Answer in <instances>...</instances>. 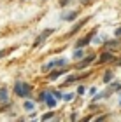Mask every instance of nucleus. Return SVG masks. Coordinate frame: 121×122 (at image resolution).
Here are the masks:
<instances>
[{"label":"nucleus","instance_id":"obj_1","mask_svg":"<svg viewBox=\"0 0 121 122\" xmlns=\"http://www.w3.org/2000/svg\"><path fill=\"white\" fill-rule=\"evenodd\" d=\"M30 91H32V87H30L28 84H25V82H16V86H14V92L18 94V96L26 98V96L30 94Z\"/></svg>","mask_w":121,"mask_h":122},{"label":"nucleus","instance_id":"obj_2","mask_svg":"<svg viewBox=\"0 0 121 122\" xmlns=\"http://www.w3.org/2000/svg\"><path fill=\"white\" fill-rule=\"evenodd\" d=\"M95 33H97V30H91V31L88 33L84 38H82V40H79V42H77V47H84V46H88V44H90V40H91L93 37H95Z\"/></svg>","mask_w":121,"mask_h":122},{"label":"nucleus","instance_id":"obj_3","mask_svg":"<svg viewBox=\"0 0 121 122\" xmlns=\"http://www.w3.org/2000/svg\"><path fill=\"white\" fill-rule=\"evenodd\" d=\"M63 65H67V59H54V61H51L49 65L44 66V71H47L49 68H53V66H63Z\"/></svg>","mask_w":121,"mask_h":122},{"label":"nucleus","instance_id":"obj_4","mask_svg":"<svg viewBox=\"0 0 121 122\" xmlns=\"http://www.w3.org/2000/svg\"><path fill=\"white\" fill-rule=\"evenodd\" d=\"M51 33H53V30H51V28L44 30V31L40 33V37H39V38H37V40H35V44H34V46L37 47V46H39V44H42V42H44V38H46V37H49V35H51Z\"/></svg>","mask_w":121,"mask_h":122},{"label":"nucleus","instance_id":"obj_5","mask_svg":"<svg viewBox=\"0 0 121 122\" xmlns=\"http://www.w3.org/2000/svg\"><path fill=\"white\" fill-rule=\"evenodd\" d=\"M112 59H114V54L109 51V52H104L100 56V63H107V61H112Z\"/></svg>","mask_w":121,"mask_h":122},{"label":"nucleus","instance_id":"obj_6","mask_svg":"<svg viewBox=\"0 0 121 122\" xmlns=\"http://www.w3.org/2000/svg\"><path fill=\"white\" fill-rule=\"evenodd\" d=\"M88 19H90V18H84V19H82V21H79V23H77V25H75V26H74V28H72V30H70V33H69V35H74V33H75V31H77V30L81 28V26H82V25H84V23H88Z\"/></svg>","mask_w":121,"mask_h":122},{"label":"nucleus","instance_id":"obj_7","mask_svg":"<svg viewBox=\"0 0 121 122\" xmlns=\"http://www.w3.org/2000/svg\"><path fill=\"white\" fill-rule=\"evenodd\" d=\"M93 59H95V54H93V56H90V58H86V59H82V61H81V65H79V68H84V66H88Z\"/></svg>","mask_w":121,"mask_h":122},{"label":"nucleus","instance_id":"obj_8","mask_svg":"<svg viewBox=\"0 0 121 122\" xmlns=\"http://www.w3.org/2000/svg\"><path fill=\"white\" fill-rule=\"evenodd\" d=\"M0 101H7V89H0Z\"/></svg>","mask_w":121,"mask_h":122},{"label":"nucleus","instance_id":"obj_9","mask_svg":"<svg viewBox=\"0 0 121 122\" xmlns=\"http://www.w3.org/2000/svg\"><path fill=\"white\" fill-rule=\"evenodd\" d=\"M119 46H121V42H107L105 44V47H109V49H116Z\"/></svg>","mask_w":121,"mask_h":122},{"label":"nucleus","instance_id":"obj_10","mask_svg":"<svg viewBox=\"0 0 121 122\" xmlns=\"http://www.w3.org/2000/svg\"><path fill=\"white\" fill-rule=\"evenodd\" d=\"M62 73H63V70H62V71H53V73L49 75V79H51V80H56V79H58V77L62 75Z\"/></svg>","mask_w":121,"mask_h":122},{"label":"nucleus","instance_id":"obj_11","mask_svg":"<svg viewBox=\"0 0 121 122\" xmlns=\"http://www.w3.org/2000/svg\"><path fill=\"white\" fill-rule=\"evenodd\" d=\"M77 79H79L77 75H70V77H67V80H65V84H72V82H74V80H77Z\"/></svg>","mask_w":121,"mask_h":122},{"label":"nucleus","instance_id":"obj_12","mask_svg":"<svg viewBox=\"0 0 121 122\" xmlns=\"http://www.w3.org/2000/svg\"><path fill=\"white\" fill-rule=\"evenodd\" d=\"M46 103L49 105V107H54V105H56V99H54V98H49V96H47V98H46Z\"/></svg>","mask_w":121,"mask_h":122},{"label":"nucleus","instance_id":"obj_13","mask_svg":"<svg viewBox=\"0 0 121 122\" xmlns=\"http://www.w3.org/2000/svg\"><path fill=\"white\" fill-rule=\"evenodd\" d=\"M62 98L65 99V101H72V99H74V94H72V92H69V94H63Z\"/></svg>","mask_w":121,"mask_h":122},{"label":"nucleus","instance_id":"obj_14","mask_svg":"<svg viewBox=\"0 0 121 122\" xmlns=\"http://www.w3.org/2000/svg\"><path fill=\"white\" fill-rule=\"evenodd\" d=\"M25 110H34V103H32V101H26V103H25Z\"/></svg>","mask_w":121,"mask_h":122},{"label":"nucleus","instance_id":"obj_15","mask_svg":"<svg viewBox=\"0 0 121 122\" xmlns=\"http://www.w3.org/2000/svg\"><path fill=\"white\" fill-rule=\"evenodd\" d=\"M82 56H84V54H82V51H75V54H74V58H75V59H81Z\"/></svg>","mask_w":121,"mask_h":122},{"label":"nucleus","instance_id":"obj_16","mask_svg":"<svg viewBox=\"0 0 121 122\" xmlns=\"http://www.w3.org/2000/svg\"><path fill=\"white\" fill-rule=\"evenodd\" d=\"M75 16H77V12H70L69 16H65V19H69V21H70V19H74Z\"/></svg>","mask_w":121,"mask_h":122},{"label":"nucleus","instance_id":"obj_17","mask_svg":"<svg viewBox=\"0 0 121 122\" xmlns=\"http://www.w3.org/2000/svg\"><path fill=\"white\" fill-rule=\"evenodd\" d=\"M51 117H53V112H47L46 115H42V119H44V120H49Z\"/></svg>","mask_w":121,"mask_h":122},{"label":"nucleus","instance_id":"obj_18","mask_svg":"<svg viewBox=\"0 0 121 122\" xmlns=\"http://www.w3.org/2000/svg\"><path fill=\"white\" fill-rule=\"evenodd\" d=\"M47 96H49V94H47V92H42V94H40V96H39V99H40V101H46V98H47Z\"/></svg>","mask_w":121,"mask_h":122},{"label":"nucleus","instance_id":"obj_19","mask_svg":"<svg viewBox=\"0 0 121 122\" xmlns=\"http://www.w3.org/2000/svg\"><path fill=\"white\" fill-rule=\"evenodd\" d=\"M111 77H112L111 73H105V82H109V80H111Z\"/></svg>","mask_w":121,"mask_h":122},{"label":"nucleus","instance_id":"obj_20","mask_svg":"<svg viewBox=\"0 0 121 122\" xmlns=\"http://www.w3.org/2000/svg\"><path fill=\"white\" fill-rule=\"evenodd\" d=\"M69 2H70V0H62L60 4H62V5H65V4H69Z\"/></svg>","mask_w":121,"mask_h":122},{"label":"nucleus","instance_id":"obj_21","mask_svg":"<svg viewBox=\"0 0 121 122\" xmlns=\"http://www.w3.org/2000/svg\"><path fill=\"white\" fill-rule=\"evenodd\" d=\"M116 35H118V37L121 35V28H118V30H116Z\"/></svg>","mask_w":121,"mask_h":122},{"label":"nucleus","instance_id":"obj_22","mask_svg":"<svg viewBox=\"0 0 121 122\" xmlns=\"http://www.w3.org/2000/svg\"><path fill=\"white\" fill-rule=\"evenodd\" d=\"M4 54H5V51H0V58H2V56H4Z\"/></svg>","mask_w":121,"mask_h":122},{"label":"nucleus","instance_id":"obj_23","mask_svg":"<svg viewBox=\"0 0 121 122\" xmlns=\"http://www.w3.org/2000/svg\"><path fill=\"white\" fill-rule=\"evenodd\" d=\"M88 2H90V0H84V4H88Z\"/></svg>","mask_w":121,"mask_h":122}]
</instances>
